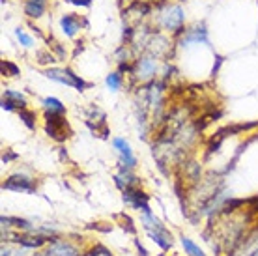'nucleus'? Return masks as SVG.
<instances>
[{"mask_svg": "<svg viewBox=\"0 0 258 256\" xmlns=\"http://www.w3.org/2000/svg\"><path fill=\"white\" fill-rule=\"evenodd\" d=\"M150 13H152V6H150L146 0H131L127 6H125V10L122 12V17L125 26L135 30L137 26L142 25L144 17H148Z\"/></svg>", "mask_w": 258, "mask_h": 256, "instance_id": "obj_3", "label": "nucleus"}, {"mask_svg": "<svg viewBox=\"0 0 258 256\" xmlns=\"http://www.w3.org/2000/svg\"><path fill=\"white\" fill-rule=\"evenodd\" d=\"M43 109H45V112H52V114H66V105H62V101L56 97H45Z\"/></svg>", "mask_w": 258, "mask_h": 256, "instance_id": "obj_16", "label": "nucleus"}, {"mask_svg": "<svg viewBox=\"0 0 258 256\" xmlns=\"http://www.w3.org/2000/svg\"><path fill=\"white\" fill-rule=\"evenodd\" d=\"M45 133L56 142H64L66 139H70L71 129L68 125V122H66L64 114L45 112Z\"/></svg>", "mask_w": 258, "mask_h": 256, "instance_id": "obj_5", "label": "nucleus"}, {"mask_svg": "<svg viewBox=\"0 0 258 256\" xmlns=\"http://www.w3.org/2000/svg\"><path fill=\"white\" fill-rule=\"evenodd\" d=\"M15 157H17L15 154H12V152H6V154H4V157H2V161H4V163H8V161L15 159Z\"/></svg>", "mask_w": 258, "mask_h": 256, "instance_id": "obj_27", "label": "nucleus"}, {"mask_svg": "<svg viewBox=\"0 0 258 256\" xmlns=\"http://www.w3.org/2000/svg\"><path fill=\"white\" fill-rule=\"evenodd\" d=\"M157 60H159V58H155L154 54H150V52H141V54L135 58V62H133L131 79H133L135 83H141V84L152 83L155 79V75H157Z\"/></svg>", "mask_w": 258, "mask_h": 256, "instance_id": "obj_2", "label": "nucleus"}, {"mask_svg": "<svg viewBox=\"0 0 258 256\" xmlns=\"http://www.w3.org/2000/svg\"><path fill=\"white\" fill-rule=\"evenodd\" d=\"M15 38L19 39V43L23 45V47H32L34 45V39L30 38L23 28H15Z\"/></svg>", "mask_w": 258, "mask_h": 256, "instance_id": "obj_23", "label": "nucleus"}, {"mask_svg": "<svg viewBox=\"0 0 258 256\" xmlns=\"http://www.w3.org/2000/svg\"><path fill=\"white\" fill-rule=\"evenodd\" d=\"M144 52H150V54H154L155 58H165V60H167V58L170 56V52H172V41H170L163 32L154 30V34L150 36L148 45H146V51Z\"/></svg>", "mask_w": 258, "mask_h": 256, "instance_id": "obj_6", "label": "nucleus"}, {"mask_svg": "<svg viewBox=\"0 0 258 256\" xmlns=\"http://www.w3.org/2000/svg\"><path fill=\"white\" fill-rule=\"evenodd\" d=\"M183 38H181L180 45H189V43H206L208 41V32L204 26H195V28H187L183 30Z\"/></svg>", "mask_w": 258, "mask_h": 256, "instance_id": "obj_12", "label": "nucleus"}, {"mask_svg": "<svg viewBox=\"0 0 258 256\" xmlns=\"http://www.w3.org/2000/svg\"><path fill=\"white\" fill-rule=\"evenodd\" d=\"M181 245H183V249H185V252H187L189 256H206L200 250V247H197L189 237H181Z\"/></svg>", "mask_w": 258, "mask_h": 256, "instance_id": "obj_21", "label": "nucleus"}, {"mask_svg": "<svg viewBox=\"0 0 258 256\" xmlns=\"http://www.w3.org/2000/svg\"><path fill=\"white\" fill-rule=\"evenodd\" d=\"M112 146L118 150V154H120L122 163L125 165V167H129V168L137 167V159H135V155H133V150H131L127 141H123V139H114V141H112Z\"/></svg>", "mask_w": 258, "mask_h": 256, "instance_id": "obj_11", "label": "nucleus"}, {"mask_svg": "<svg viewBox=\"0 0 258 256\" xmlns=\"http://www.w3.org/2000/svg\"><path fill=\"white\" fill-rule=\"evenodd\" d=\"M2 189L15 193H34L36 191V181L26 174H13L2 183Z\"/></svg>", "mask_w": 258, "mask_h": 256, "instance_id": "obj_7", "label": "nucleus"}, {"mask_svg": "<svg viewBox=\"0 0 258 256\" xmlns=\"http://www.w3.org/2000/svg\"><path fill=\"white\" fill-rule=\"evenodd\" d=\"M123 200H125V204L133 206L135 210H141L142 213H152L148 206V195L139 191L137 187H125L123 189Z\"/></svg>", "mask_w": 258, "mask_h": 256, "instance_id": "obj_9", "label": "nucleus"}, {"mask_svg": "<svg viewBox=\"0 0 258 256\" xmlns=\"http://www.w3.org/2000/svg\"><path fill=\"white\" fill-rule=\"evenodd\" d=\"M183 21H185V13H183L181 6L170 4V2L157 4V10H155V13H154L155 30L180 36V34L185 30V28H183Z\"/></svg>", "mask_w": 258, "mask_h": 256, "instance_id": "obj_1", "label": "nucleus"}, {"mask_svg": "<svg viewBox=\"0 0 258 256\" xmlns=\"http://www.w3.org/2000/svg\"><path fill=\"white\" fill-rule=\"evenodd\" d=\"M15 241L19 245H23L25 249H38L41 245H45L51 241V237H45V236H38V237H28V236H17L15 237Z\"/></svg>", "mask_w": 258, "mask_h": 256, "instance_id": "obj_15", "label": "nucleus"}, {"mask_svg": "<svg viewBox=\"0 0 258 256\" xmlns=\"http://www.w3.org/2000/svg\"><path fill=\"white\" fill-rule=\"evenodd\" d=\"M2 256H12V250H10V249H2Z\"/></svg>", "mask_w": 258, "mask_h": 256, "instance_id": "obj_28", "label": "nucleus"}, {"mask_svg": "<svg viewBox=\"0 0 258 256\" xmlns=\"http://www.w3.org/2000/svg\"><path fill=\"white\" fill-rule=\"evenodd\" d=\"M49 2L47 0H25V13L30 19H39L45 13Z\"/></svg>", "mask_w": 258, "mask_h": 256, "instance_id": "obj_14", "label": "nucleus"}, {"mask_svg": "<svg viewBox=\"0 0 258 256\" xmlns=\"http://www.w3.org/2000/svg\"><path fill=\"white\" fill-rule=\"evenodd\" d=\"M152 2H155V4H163V2H167V0H152Z\"/></svg>", "mask_w": 258, "mask_h": 256, "instance_id": "obj_29", "label": "nucleus"}, {"mask_svg": "<svg viewBox=\"0 0 258 256\" xmlns=\"http://www.w3.org/2000/svg\"><path fill=\"white\" fill-rule=\"evenodd\" d=\"M19 118L28 129H36V112L28 109H19Z\"/></svg>", "mask_w": 258, "mask_h": 256, "instance_id": "obj_20", "label": "nucleus"}, {"mask_svg": "<svg viewBox=\"0 0 258 256\" xmlns=\"http://www.w3.org/2000/svg\"><path fill=\"white\" fill-rule=\"evenodd\" d=\"M17 107H15V103L10 101V99H6V97H2V110H15Z\"/></svg>", "mask_w": 258, "mask_h": 256, "instance_id": "obj_26", "label": "nucleus"}, {"mask_svg": "<svg viewBox=\"0 0 258 256\" xmlns=\"http://www.w3.org/2000/svg\"><path fill=\"white\" fill-rule=\"evenodd\" d=\"M123 84V77H122V71H114V73H109L107 75V86H109L112 92L122 88Z\"/></svg>", "mask_w": 258, "mask_h": 256, "instance_id": "obj_19", "label": "nucleus"}, {"mask_svg": "<svg viewBox=\"0 0 258 256\" xmlns=\"http://www.w3.org/2000/svg\"><path fill=\"white\" fill-rule=\"evenodd\" d=\"M228 254L230 256H258V226L251 234H247Z\"/></svg>", "mask_w": 258, "mask_h": 256, "instance_id": "obj_8", "label": "nucleus"}, {"mask_svg": "<svg viewBox=\"0 0 258 256\" xmlns=\"http://www.w3.org/2000/svg\"><path fill=\"white\" fill-rule=\"evenodd\" d=\"M4 97L10 99V101L15 103V107L17 109H26V97L21 94V92H15V90H4Z\"/></svg>", "mask_w": 258, "mask_h": 256, "instance_id": "obj_18", "label": "nucleus"}, {"mask_svg": "<svg viewBox=\"0 0 258 256\" xmlns=\"http://www.w3.org/2000/svg\"><path fill=\"white\" fill-rule=\"evenodd\" d=\"M0 221H2V224H4V226H15V228H21V230H26V232H32L34 230L32 226H30V223H28V221H25V219L2 217Z\"/></svg>", "mask_w": 258, "mask_h": 256, "instance_id": "obj_17", "label": "nucleus"}, {"mask_svg": "<svg viewBox=\"0 0 258 256\" xmlns=\"http://www.w3.org/2000/svg\"><path fill=\"white\" fill-rule=\"evenodd\" d=\"M45 77L51 79V81H56L60 84H66V86H73L79 92L92 86L90 83H84L79 75H75L70 68H49V70H45Z\"/></svg>", "mask_w": 258, "mask_h": 256, "instance_id": "obj_4", "label": "nucleus"}, {"mask_svg": "<svg viewBox=\"0 0 258 256\" xmlns=\"http://www.w3.org/2000/svg\"><path fill=\"white\" fill-rule=\"evenodd\" d=\"M0 68H2V75L4 77H15V75H19V68L13 64V62H10V60H2Z\"/></svg>", "mask_w": 258, "mask_h": 256, "instance_id": "obj_22", "label": "nucleus"}, {"mask_svg": "<svg viewBox=\"0 0 258 256\" xmlns=\"http://www.w3.org/2000/svg\"><path fill=\"white\" fill-rule=\"evenodd\" d=\"M84 256H112V254H110V250L105 249L103 245H96L90 252H86Z\"/></svg>", "mask_w": 258, "mask_h": 256, "instance_id": "obj_24", "label": "nucleus"}, {"mask_svg": "<svg viewBox=\"0 0 258 256\" xmlns=\"http://www.w3.org/2000/svg\"><path fill=\"white\" fill-rule=\"evenodd\" d=\"M84 25H86V21L77 13H66L60 17V28L68 38H75Z\"/></svg>", "mask_w": 258, "mask_h": 256, "instance_id": "obj_10", "label": "nucleus"}, {"mask_svg": "<svg viewBox=\"0 0 258 256\" xmlns=\"http://www.w3.org/2000/svg\"><path fill=\"white\" fill-rule=\"evenodd\" d=\"M66 2H70V4H73V6H79V8L92 6V0H66Z\"/></svg>", "mask_w": 258, "mask_h": 256, "instance_id": "obj_25", "label": "nucleus"}, {"mask_svg": "<svg viewBox=\"0 0 258 256\" xmlns=\"http://www.w3.org/2000/svg\"><path fill=\"white\" fill-rule=\"evenodd\" d=\"M45 256H81L73 245L66 243V241H54L51 239V249L47 250Z\"/></svg>", "mask_w": 258, "mask_h": 256, "instance_id": "obj_13", "label": "nucleus"}]
</instances>
